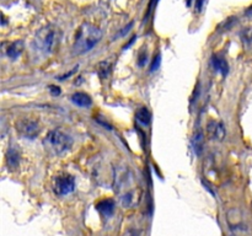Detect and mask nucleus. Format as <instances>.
Masks as SVG:
<instances>
[{
	"mask_svg": "<svg viewBox=\"0 0 252 236\" xmlns=\"http://www.w3.org/2000/svg\"><path fill=\"white\" fill-rule=\"evenodd\" d=\"M192 1H193V0H186V5H187V6H191Z\"/></svg>",
	"mask_w": 252,
	"mask_h": 236,
	"instance_id": "nucleus-19",
	"label": "nucleus"
},
{
	"mask_svg": "<svg viewBox=\"0 0 252 236\" xmlns=\"http://www.w3.org/2000/svg\"><path fill=\"white\" fill-rule=\"evenodd\" d=\"M203 1H204V0H197V9H198V11H201L202 5H203Z\"/></svg>",
	"mask_w": 252,
	"mask_h": 236,
	"instance_id": "nucleus-18",
	"label": "nucleus"
},
{
	"mask_svg": "<svg viewBox=\"0 0 252 236\" xmlns=\"http://www.w3.org/2000/svg\"><path fill=\"white\" fill-rule=\"evenodd\" d=\"M49 90H51V92L53 93V95H59V93H61V88H57V86H51Z\"/></svg>",
	"mask_w": 252,
	"mask_h": 236,
	"instance_id": "nucleus-17",
	"label": "nucleus"
},
{
	"mask_svg": "<svg viewBox=\"0 0 252 236\" xmlns=\"http://www.w3.org/2000/svg\"><path fill=\"white\" fill-rule=\"evenodd\" d=\"M101 37H102V32L98 27L94 26L91 24L81 25L78 34H76L74 51L78 54L88 53L100 42Z\"/></svg>",
	"mask_w": 252,
	"mask_h": 236,
	"instance_id": "nucleus-1",
	"label": "nucleus"
},
{
	"mask_svg": "<svg viewBox=\"0 0 252 236\" xmlns=\"http://www.w3.org/2000/svg\"><path fill=\"white\" fill-rule=\"evenodd\" d=\"M159 65H160V56H157V57H155L154 61H153L152 66H150V70L155 71L158 68H159Z\"/></svg>",
	"mask_w": 252,
	"mask_h": 236,
	"instance_id": "nucleus-15",
	"label": "nucleus"
},
{
	"mask_svg": "<svg viewBox=\"0 0 252 236\" xmlns=\"http://www.w3.org/2000/svg\"><path fill=\"white\" fill-rule=\"evenodd\" d=\"M241 213L238 209H230L226 214V220H228L229 226H230L231 230L234 233H239L241 230H245V226H244L243 218H241Z\"/></svg>",
	"mask_w": 252,
	"mask_h": 236,
	"instance_id": "nucleus-6",
	"label": "nucleus"
},
{
	"mask_svg": "<svg viewBox=\"0 0 252 236\" xmlns=\"http://www.w3.org/2000/svg\"><path fill=\"white\" fill-rule=\"evenodd\" d=\"M71 102H73L74 105L78 106V107L86 108V107H89V106H91L93 101H91L90 96L86 95V93L76 92L71 96Z\"/></svg>",
	"mask_w": 252,
	"mask_h": 236,
	"instance_id": "nucleus-9",
	"label": "nucleus"
},
{
	"mask_svg": "<svg viewBox=\"0 0 252 236\" xmlns=\"http://www.w3.org/2000/svg\"><path fill=\"white\" fill-rule=\"evenodd\" d=\"M75 189V179L70 175H64L56 178L54 191L58 196H66Z\"/></svg>",
	"mask_w": 252,
	"mask_h": 236,
	"instance_id": "nucleus-4",
	"label": "nucleus"
},
{
	"mask_svg": "<svg viewBox=\"0 0 252 236\" xmlns=\"http://www.w3.org/2000/svg\"><path fill=\"white\" fill-rule=\"evenodd\" d=\"M15 127H16L19 134H21L25 138H29V139L36 138L39 132V125L37 120L31 119V118H21V119L16 120Z\"/></svg>",
	"mask_w": 252,
	"mask_h": 236,
	"instance_id": "nucleus-3",
	"label": "nucleus"
},
{
	"mask_svg": "<svg viewBox=\"0 0 252 236\" xmlns=\"http://www.w3.org/2000/svg\"><path fill=\"white\" fill-rule=\"evenodd\" d=\"M212 64H213L214 69H216L217 71H219V73L223 74V75H226V74H228L229 65L224 58H221V57L219 56L213 57V59H212Z\"/></svg>",
	"mask_w": 252,
	"mask_h": 236,
	"instance_id": "nucleus-10",
	"label": "nucleus"
},
{
	"mask_svg": "<svg viewBox=\"0 0 252 236\" xmlns=\"http://www.w3.org/2000/svg\"><path fill=\"white\" fill-rule=\"evenodd\" d=\"M123 236H139V233L134 230V229H129V230H127L123 234Z\"/></svg>",
	"mask_w": 252,
	"mask_h": 236,
	"instance_id": "nucleus-16",
	"label": "nucleus"
},
{
	"mask_svg": "<svg viewBox=\"0 0 252 236\" xmlns=\"http://www.w3.org/2000/svg\"><path fill=\"white\" fill-rule=\"evenodd\" d=\"M22 48H24V46H22V42H20V41L14 42V43L10 44L9 48H7V51H6L7 56H9L11 59H16L17 57L22 53Z\"/></svg>",
	"mask_w": 252,
	"mask_h": 236,
	"instance_id": "nucleus-11",
	"label": "nucleus"
},
{
	"mask_svg": "<svg viewBox=\"0 0 252 236\" xmlns=\"http://www.w3.org/2000/svg\"><path fill=\"white\" fill-rule=\"evenodd\" d=\"M36 42L38 43V49H42V51L49 53L57 43L56 31H53V30L51 29L44 30V31H42L41 33L38 34Z\"/></svg>",
	"mask_w": 252,
	"mask_h": 236,
	"instance_id": "nucleus-5",
	"label": "nucleus"
},
{
	"mask_svg": "<svg viewBox=\"0 0 252 236\" xmlns=\"http://www.w3.org/2000/svg\"><path fill=\"white\" fill-rule=\"evenodd\" d=\"M137 120L142 123L143 125H148L152 120V115H150L149 110L147 107H140L137 111Z\"/></svg>",
	"mask_w": 252,
	"mask_h": 236,
	"instance_id": "nucleus-12",
	"label": "nucleus"
},
{
	"mask_svg": "<svg viewBox=\"0 0 252 236\" xmlns=\"http://www.w3.org/2000/svg\"><path fill=\"white\" fill-rule=\"evenodd\" d=\"M207 132H208V135L212 139L221 140L225 137V129H224L223 124L219 122H216V120H211L208 123V125H207Z\"/></svg>",
	"mask_w": 252,
	"mask_h": 236,
	"instance_id": "nucleus-7",
	"label": "nucleus"
},
{
	"mask_svg": "<svg viewBox=\"0 0 252 236\" xmlns=\"http://www.w3.org/2000/svg\"><path fill=\"white\" fill-rule=\"evenodd\" d=\"M73 139L59 129H53L44 138V147L56 155H62L70 150Z\"/></svg>",
	"mask_w": 252,
	"mask_h": 236,
	"instance_id": "nucleus-2",
	"label": "nucleus"
},
{
	"mask_svg": "<svg viewBox=\"0 0 252 236\" xmlns=\"http://www.w3.org/2000/svg\"><path fill=\"white\" fill-rule=\"evenodd\" d=\"M193 148L197 155L201 154L202 148H203V135H202V133H198V134L193 138Z\"/></svg>",
	"mask_w": 252,
	"mask_h": 236,
	"instance_id": "nucleus-13",
	"label": "nucleus"
},
{
	"mask_svg": "<svg viewBox=\"0 0 252 236\" xmlns=\"http://www.w3.org/2000/svg\"><path fill=\"white\" fill-rule=\"evenodd\" d=\"M7 161H9V165H11V166H17V164H19V155H17V152L15 151V150H11V151H10Z\"/></svg>",
	"mask_w": 252,
	"mask_h": 236,
	"instance_id": "nucleus-14",
	"label": "nucleus"
},
{
	"mask_svg": "<svg viewBox=\"0 0 252 236\" xmlns=\"http://www.w3.org/2000/svg\"><path fill=\"white\" fill-rule=\"evenodd\" d=\"M96 209L102 214L103 216H111L115 210V202L112 199H103V201L98 202Z\"/></svg>",
	"mask_w": 252,
	"mask_h": 236,
	"instance_id": "nucleus-8",
	"label": "nucleus"
}]
</instances>
